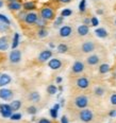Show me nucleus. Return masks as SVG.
<instances>
[{"mask_svg":"<svg viewBox=\"0 0 116 123\" xmlns=\"http://www.w3.org/2000/svg\"><path fill=\"white\" fill-rule=\"evenodd\" d=\"M40 17L47 21H51L55 18V10L50 6H44L40 10Z\"/></svg>","mask_w":116,"mask_h":123,"instance_id":"nucleus-1","label":"nucleus"},{"mask_svg":"<svg viewBox=\"0 0 116 123\" xmlns=\"http://www.w3.org/2000/svg\"><path fill=\"white\" fill-rule=\"evenodd\" d=\"M73 104L78 109L86 108L89 105V98L87 96H85V94H78V96H76L74 98Z\"/></svg>","mask_w":116,"mask_h":123,"instance_id":"nucleus-2","label":"nucleus"},{"mask_svg":"<svg viewBox=\"0 0 116 123\" xmlns=\"http://www.w3.org/2000/svg\"><path fill=\"white\" fill-rule=\"evenodd\" d=\"M78 119L83 123H89L94 119V112H93V111L87 108V107L83 109H80L78 112Z\"/></svg>","mask_w":116,"mask_h":123,"instance_id":"nucleus-3","label":"nucleus"},{"mask_svg":"<svg viewBox=\"0 0 116 123\" xmlns=\"http://www.w3.org/2000/svg\"><path fill=\"white\" fill-rule=\"evenodd\" d=\"M89 85H91V82H89V78H86V76H79L75 81V86L79 90H85V89L89 87Z\"/></svg>","mask_w":116,"mask_h":123,"instance_id":"nucleus-4","label":"nucleus"},{"mask_svg":"<svg viewBox=\"0 0 116 123\" xmlns=\"http://www.w3.org/2000/svg\"><path fill=\"white\" fill-rule=\"evenodd\" d=\"M95 49H96V43H95L93 40H86V42H83L82 45L80 46V51L84 54H89V53L94 52Z\"/></svg>","mask_w":116,"mask_h":123,"instance_id":"nucleus-5","label":"nucleus"},{"mask_svg":"<svg viewBox=\"0 0 116 123\" xmlns=\"http://www.w3.org/2000/svg\"><path fill=\"white\" fill-rule=\"evenodd\" d=\"M38 14L37 13H35V12H28L27 14H26V16H25V18L22 21L25 22L26 25H35V22H36V20L38 19Z\"/></svg>","mask_w":116,"mask_h":123,"instance_id":"nucleus-6","label":"nucleus"},{"mask_svg":"<svg viewBox=\"0 0 116 123\" xmlns=\"http://www.w3.org/2000/svg\"><path fill=\"white\" fill-rule=\"evenodd\" d=\"M13 97H14V92L13 90L9 88H4V87H1L0 88V99L4 100V101H12Z\"/></svg>","mask_w":116,"mask_h":123,"instance_id":"nucleus-7","label":"nucleus"},{"mask_svg":"<svg viewBox=\"0 0 116 123\" xmlns=\"http://www.w3.org/2000/svg\"><path fill=\"white\" fill-rule=\"evenodd\" d=\"M10 63L12 64H18L20 61H21V51L18 49H13L10 53L9 56Z\"/></svg>","mask_w":116,"mask_h":123,"instance_id":"nucleus-8","label":"nucleus"},{"mask_svg":"<svg viewBox=\"0 0 116 123\" xmlns=\"http://www.w3.org/2000/svg\"><path fill=\"white\" fill-rule=\"evenodd\" d=\"M84 70H85V65L81 61H76L71 66V73L74 74H80Z\"/></svg>","mask_w":116,"mask_h":123,"instance_id":"nucleus-9","label":"nucleus"},{"mask_svg":"<svg viewBox=\"0 0 116 123\" xmlns=\"http://www.w3.org/2000/svg\"><path fill=\"white\" fill-rule=\"evenodd\" d=\"M51 57H52V51L50 49H46V50H43L42 52L38 54L37 61L40 62V63H46V62H48Z\"/></svg>","mask_w":116,"mask_h":123,"instance_id":"nucleus-10","label":"nucleus"},{"mask_svg":"<svg viewBox=\"0 0 116 123\" xmlns=\"http://www.w3.org/2000/svg\"><path fill=\"white\" fill-rule=\"evenodd\" d=\"M73 32H74L73 28H71L70 25H63V27L60 28V30H59V35H60V37H62V38H67L73 34Z\"/></svg>","mask_w":116,"mask_h":123,"instance_id":"nucleus-11","label":"nucleus"},{"mask_svg":"<svg viewBox=\"0 0 116 123\" xmlns=\"http://www.w3.org/2000/svg\"><path fill=\"white\" fill-rule=\"evenodd\" d=\"M0 114L3 118H10L13 114V111L10 104H0Z\"/></svg>","mask_w":116,"mask_h":123,"instance_id":"nucleus-12","label":"nucleus"},{"mask_svg":"<svg viewBox=\"0 0 116 123\" xmlns=\"http://www.w3.org/2000/svg\"><path fill=\"white\" fill-rule=\"evenodd\" d=\"M62 65H63V63H62V61L60 58L53 57L48 61V67L50 69H52V70H59L62 67Z\"/></svg>","mask_w":116,"mask_h":123,"instance_id":"nucleus-13","label":"nucleus"},{"mask_svg":"<svg viewBox=\"0 0 116 123\" xmlns=\"http://www.w3.org/2000/svg\"><path fill=\"white\" fill-rule=\"evenodd\" d=\"M7 9L12 12H19L22 9V3L19 0H15V1L7 2Z\"/></svg>","mask_w":116,"mask_h":123,"instance_id":"nucleus-14","label":"nucleus"},{"mask_svg":"<svg viewBox=\"0 0 116 123\" xmlns=\"http://www.w3.org/2000/svg\"><path fill=\"white\" fill-rule=\"evenodd\" d=\"M100 61H101V57L98 54H92L86 57V64L89 66H96L100 63Z\"/></svg>","mask_w":116,"mask_h":123,"instance_id":"nucleus-15","label":"nucleus"},{"mask_svg":"<svg viewBox=\"0 0 116 123\" xmlns=\"http://www.w3.org/2000/svg\"><path fill=\"white\" fill-rule=\"evenodd\" d=\"M11 82H12L11 75H9L7 73H1V75H0V88L1 87H6Z\"/></svg>","mask_w":116,"mask_h":123,"instance_id":"nucleus-16","label":"nucleus"},{"mask_svg":"<svg viewBox=\"0 0 116 123\" xmlns=\"http://www.w3.org/2000/svg\"><path fill=\"white\" fill-rule=\"evenodd\" d=\"M77 33H78V35L80 37H83V36H86L87 34L89 33V28L87 27L86 25H80L78 27V29H77Z\"/></svg>","mask_w":116,"mask_h":123,"instance_id":"nucleus-17","label":"nucleus"},{"mask_svg":"<svg viewBox=\"0 0 116 123\" xmlns=\"http://www.w3.org/2000/svg\"><path fill=\"white\" fill-rule=\"evenodd\" d=\"M22 9L26 12H33L34 10H36V3L34 1H27L22 3Z\"/></svg>","mask_w":116,"mask_h":123,"instance_id":"nucleus-18","label":"nucleus"},{"mask_svg":"<svg viewBox=\"0 0 116 123\" xmlns=\"http://www.w3.org/2000/svg\"><path fill=\"white\" fill-rule=\"evenodd\" d=\"M10 47L9 43V37L7 36H1L0 37V51H7Z\"/></svg>","mask_w":116,"mask_h":123,"instance_id":"nucleus-19","label":"nucleus"},{"mask_svg":"<svg viewBox=\"0 0 116 123\" xmlns=\"http://www.w3.org/2000/svg\"><path fill=\"white\" fill-rule=\"evenodd\" d=\"M28 100L33 103H38L41 101V94L38 91H31L28 96Z\"/></svg>","mask_w":116,"mask_h":123,"instance_id":"nucleus-20","label":"nucleus"},{"mask_svg":"<svg viewBox=\"0 0 116 123\" xmlns=\"http://www.w3.org/2000/svg\"><path fill=\"white\" fill-rule=\"evenodd\" d=\"M95 34L99 38H105V37H108L109 33H108V31L103 29V28H98V29L95 30Z\"/></svg>","mask_w":116,"mask_h":123,"instance_id":"nucleus-21","label":"nucleus"},{"mask_svg":"<svg viewBox=\"0 0 116 123\" xmlns=\"http://www.w3.org/2000/svg\"><path fill=\"white\" fill-rule=\"evenodd\" d=\"M10 106H11L13 112L19 111L20 107H21V101H19V100H13L11 103H10Z\"/></svg>","mask_w":116,"mask_h":123,"instance_id":"nucleus-22","label":"nucleus"},{"mask_svg":"<svg viewBox=\"0 0 116 123\" xmlns=\"http://www.w3.org/2000/svg\"><path fill=\"white\" fill-rule=\"evenodd\" d=\"M36 34H37V37L38 38H45V37L48 36L49 33H48V30L46 29V28H41V29L37 30Z\"/></svg>","mask_w":116,"mask_h":123,"instance_id":"nucleus-23","label":"nucleus"},{"mask_svg":"<svg viewBox=\"0 0 116 123\" xmlns=\"http://www.w3.org/2000/svg\"><path fill=\"white\" fill-rule=\"evenodd\" d=\"M19 45V34L18 33H15L14 36H13V40H12V49H17Z\"/></svg>","mask_w":116,"mask_h":123,"instance_id":"nucleus-24","label":"nucleus"},{"mask_svg":"<svg viewBox=\"0 0 116 123\" xmlns=\"http://www.w3.org/2000/svg\"><path fill=\"white\" fill-rule=\"evenodd\" d=\"M47 24H48L47 20L43 19L42 17H38V19L36 20V22H35V25H36L38 29H41V28H46Z\"/></svg>","mask_w":116,"mask_h":123,"instance_id":"nucleus-25","label":"nucleus"},{"mask_svg":"<svg viewBox=\"0 0 116 123\" xmlns=\"http://www.w3.org/2000/svg\"><path fill=\"white\" fill-rule=\"evenodd\" d=\"M98 70H99V73L105 74L110 71V66L108 65V64H101V65L99 66V68H98Z\"/></svg>","mask_w":116,"mask_h":123,"instance_id":"nucleus-26","label":"nucleus"},{"mask_svg":"<svg viewBox=\"0 0 116 123\" xmlns=\"http://www.w3.org/2000/svg\"><path fill=\"white\" fill-rule=\"evenodd\" d=\"M104 93H105V90L103 87H101V86H98L94 89V94L96 97H102Z\"/></svg>","mask_w":116,"mask_h":123,"instance_id":"nucleus-27","label":"nucleus"},{"mask_svg":"<svg viewBox=\"0 0 116 123\" xmlns=\"http://www.w3.org/2000/svg\"><path fill=\"white\" fill-rule=\"evenodd\" d=\"M56 50H58L59 53H66L68 51V46L66 43H60L56 47Z\"/></svg>","mask_w":116,"mask_h":123,"instance_id":"nucleus-28","label":"nucleus"},{"mask_svg":"<svg viewBox=\"0 0 116 123\" xmlns=\"http://www.w3.org/2000/svg\"><path fill=\"white\" fill-rule=\"evenodd\" d=\"M11 30L10 28V25H7L4 22H1L0 21V33H7Z\"/></svg>","mask_w":116,"mask_h":123,"instance_id":"nucleus-29","label":"nucleus"},{"mask_svg":"<svg viewBox=\"0 0 116 123\" xmlns=\"http://www.w3.org/2000/svg\"><path fill=\"white\" fill-rule=\"evenodd\" d=\"M47 92L49 94H55L56 92H58V87H56L55 85H49L48 87H47Z\"/></svg>","mask_w":116,"mask_h":123,"instance_id":"nucleus-30","label":"nucleus"},{"mask_svg":"<svg viewBox=\"0 0 116 123\" xmlns=\"http://www.w3.org/2000/svg\"><path fill=\"white\" fill-rule=\"evenodd\" d=\"M27 112L29 115H32V116H34L35 114L37 112V107L35 106V105H31L27 108Z\"/></svg>","mask_w":116,"mask_h":123,"instance_id":"nucleus-31","label":"nucleus"},{"mask_svg":"<svg viewBox=\"0 0 116 123\" xmlns=\"http://www.w3.org/2000/svg\"><path fill=\"white\" fill-rule=\"evenodd\" d=\"M86 10V0H81L79 3V11L81 13H84Z\"/></svg>","mask_w":116,"mask_h":123,"instance_id":"nucleus-32","label":"nucleus"},{"mask_svg":"<svg viewBox=\"0 0 116 123\" xmlns=\"http://www.w3.org/2000/svg\"><path fill=\"white\" fill-rule=\"evenodd\" d=\"M63 21H64V17H62V16L56 17V18H55V24H53V27H55V28L60 27V25H61L62 24H63Z\"/></svg>","mask_w":116,"mask_h":123,"instance_id":"nucleus-33","label":"nucleus"},{"mask_svg":"<svg viewBox=\"0 0 116 123\" xmlns=\"http://www.w3.org/2000/svg\"><path fill=\"white\" fill-rule=\"evenodd\" d=\"M71 14H73V11L69 9H64L63 11L61 12V16L64 17V18H65V17H69Z\"/></svg>","mask_w":116,"mask_h":123,"instance_id":"nucleus-34","label":"nucleus"},{"mask_svg":"<svg viewBox=\"0 0 116 123\" xmlns=\"http://www.w3.org/2000/svg\"><path fill=\"white\" fill-rule=\"evenodd\" d=\"M0 21L4 22V24H7V25H11V21H10V19L7 18L6 15H3V14H0Z\"/></svg>","mask_w":116,"mask_h":123,"instance_id":"nucleus-35","label":"nucleus"},{"mask_svg":"<svg viewBox=\"0 0 116 123\" xmlns=\"http://www.w3.org/2000/svg\"><path fill=\"white\" fill-rule=\"evenodd\" d=\"M10 118H11V120L17 121V120H20V119H21V115L18 114V112H15V114L13 112V114L11 115V117H10Z\"/></svg>","mask_w":116,"mask_h":123,"instance_id":"nucleus-36","label":"nucleus"},{"mask_svg":"<svg viewBox=\"0 0 116 123\" xmlns=\"http://www.w3.org/2000/svg\"><path fill=\"white\" fill-rule=\"evenodd\" d=\"M50 116H51L52 119H56V118H58V111L55 109L53 107L50 109Z\"/></svg>","mask_w":116,"mask_h":123,"instance_id":"nucleus-37","label":"nucleus"},{"mask_svg":"<svg viewBox=\"0 0 116 123\" xmlns=\"http://www.w3.org/2000/svg\"><path fill=\"white\" fill-rule=\"evenodd\" d=\"M110 102H111L112 105L116 106V93H112L110 96Z\"/></svg>","mask_w":116,"mask_h":123,"instance_id":"nucleus-38","label":"nucleus"},{"mask_svg":"<svg viewBox=\"0 0 116 123\" xmlns=\"http://www.w3.org/2000/svg\"><path fill=\"white\" fill-rule=\"evenodd\" d=\"M91 24L93 27H97L98 25H99V21H98V19L96 18V17H92L91 18Z\"/></svg>","mask_w":116,"mask_h":123,"instance_id":"nucleus-39","label":"nucleus"},{"mask_svg":"<svg viewBox=\"0 0 116 123\" xmlns=\"http://www.w3.org/2000/svg\"><path fill=\"white\" fill-rule=\"evenodd\" d=\"M37 123H52V121L47 119V118H41V119L37 121Z\"/></svg>","mask_w":116,"mask_h":123,"instance_id":"nucleus-40","label":"nucleus"},{"mask_svg":"<svg viewBox=\"0 0 116 123\" xmlns=\"http://www.w3.org/2000/svg\"><path fill=\"white\" fill-rule=\"evenodd\" d=\"M26 14H27V12H26V11H22V12H20L19 14H18V17H19V19H20V20H24L25 16H26Z\"/></svg>","mask_w":116,"mask_h":123,"instance_id":"nucleus-41","label":"nucleus"},{"mask_svg":"<svg viewBox=\"0 0 116 123\" xmlns=\"http://www.w3.org/2000/svg\"><path fill=\"white\" fill-rule=\"evenodd\" d=\"M58 2H60V3H62V4H67V3H69V2H71L73 0H56Z\"/></svg>","mask_w":116,"mask_h":123,"instance_id":"nucleus-42","label":"nucleus"},{"mask_svg":"<svg viewBox=\"0 0 116 123\" xmlns=\"http://www.w3.org/2000/svg\"><path fill=\"white\" fill-rule=\"evenodd\" d=\"M61 123H69L67 117H66V116H63V117H62V118H61Z\"/></svg>","mask_w":116,"mask_h":123,"instance_id":"nucleus-43","label":"nucleus"},{"mask_svg":"<svg viewBox=\"0 0 116 123\" xmlns=\"http://www.w3.org/2000/svg\"><path fill=\"white\" fill-rule=\"evenodd\" d=\"M116 115V111H110V116L111 117H114Z\"/></svg>","mask_w":116,"mask_h":123,"instance_id":"nucleus-44","label":"nucleus"},{"mask_svg":"<svg viewBox=\"0 0 116 123\" xmlns=\"http://www.w3.org/2000/svg\"><path fill=\"white\" fill-rule=\"evenodd\" d=\"M61 82H62V78H61V76H58V78H56V83L60 84Z\"/></svg>","mask_w":116,"mask_h":123,"instance_id":"nucleus-45","label":"nucleus"},{"mask_svg":"<svg viewBox=\"0 0 116 123\" xmlns=\"http://www.w3.org/2000/svg\"><path fill=\"white\" fill-rule=\"evenodd\" d=\"M53 108L56 109V111H59V108H60V104H55V106H53Z\"/></svg>","mask_w":116,"mask_h":123,"instance_id":"nucleus-46","label":"nucleus"},{"mask_svg":"<svg viewBox=\"0 0 116 123\" xmlns=\"http://www.w3.org/2000/svg\"><path fill=\"white\" fill-rule=\"evenodd\" d=\"M2 6H3V1H2V0H0V9L2 7Z\"/></svg>","mask_w":116,"mask_h":123,"instance_id":"nucleus-47","label":"nucleus"},{"mask_svg":"<svg viewBox=\"0 0 116 123\" xmlns=\"http://www.w3.org/2000/svg\"><path fill=\"white\" fill-rule=\"evenodd\" d=\"M7 2H11V1H15V0H7Z\"/></svg>","mask_w":116,"mask_h":123,"instance_id":"nucleus-48","label":"nucleus"},{"mask_svg":"<svg viewBox=\"0 0 116 123\" xmlns=\"http://www.w3.org/2000/svg\"><path fill=\"white\" fill-rule=\"evenodd\" d=\"M115 25H116V20H115Z\"/></svg>","mask_w":116,"mask_h":123,"instance_id":"nucleus-49","label":"nucleus"},{"mask_svg":"<svg viewBox=\"0 0 116 123\" xmlns=\"http://www.w3.org/2000/svg\"><path fill=\"white\" fill-rule=\"evenodd\" d=\"M0 75H1V73H0Z\"/></svg>","mask_w":116,"mask_h":123,"instance_id":"nucleus-50","label":"nucleus"},{"mask_svg":"<svg viewBox=\"0 0 116 123\" xmlns=\"http://www.w3.org/2000/svg\"><path fill=\"white\" fill-rule=\"evenodd\" d=\"M115 116H116V115H115Z\"/></svg>","mask_w":116,"mask_h":123,"instance_id":"nucleus-51","label":"nucleus"}]
</instances>
